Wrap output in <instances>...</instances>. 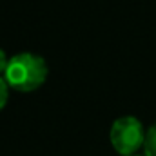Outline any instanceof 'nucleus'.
Here are the masks:
<instances>
[{
  "mask_svg": "<svg viewBox=\"0 0 156 156\" xmlns=\"http://www.w3.org/2000/svg\"><path fill=\"white\" fill-rule=\"evenodd\" d=\"M5 82L9 87L29 93L38 89L47 78V64L45 60L35 53H18L9 58L5 69Z\"/></svg>",
  "mask_w": 156,
  "mask_h": 156,
  "instance_id": "1",
  "label": "nucleus"
},
{
  "mask_svg": "<svg viewBox=\"0 0 156 156\" xmlns=\"http://www.w3.org/2000/svg\"><path fill=\"white\" fill-rule=\"evenodd\" d=\"M145 129L136 116H122L111 125V144L118 154L133 156L145 142Z\"/></svg>",
  "mask_w": 156,
  "mask_h": 156,
  "instance_id": "2",
  "label": "nucleus"
},
{
  "mask_svg": "<svg viewBox=\"0 0 156 156\" xmlns=\"http://www.w3.org/2000/svg\"><path fill=\"white\" fill-rule=\"evenodd\" d=\"M144 154L156 156V123H153L147 133H145V142H144Z\"/></svg>",
  "mask_w": 156,
  "mask_h": 156,
  "instance_id": "3",
  "label": "nucleus"
},
{
  "mask_svg": "<svg viewBox=\"0 0 156 156\" xmlns=\"http://www.w3.org/2000/svg\"><path fill=\"white\" fill-rule=\"evenodd\" d=\"M7 98H9V85H7L5 78L0 76V109H4V107H5Z\"/></svg>",
  "mask_w": 156,
  "mask_h": 156,
  "instance_id": "4",
  "label": "nucleus"
},
{
  "mask_svg": "<svg viewBox=\"0 0 156 156\" xmlns=\"http://www.w3.org/2000/svg\"><path fill=\"white\" fill-rule=\"evenodd\" d=\"M7 64H9V58H7L5 51L0 47V75H2V73H5V69H7Z\"/></svg>",
  "mask_w": 156,
  "mask_h": 156,
  "instance_id": "5",
  "label": "nucleus"
},
{
  "mask_svg": "<svg viewBox=\"0 0 156 156\" xmlns=\"http://www.w3.org/2000/svg\"><path fill=\"white\" fill-rule=\"evenodd\" d=\"M133 156H145V154H133Z\"/></svg>",
  "mask_w": 156,
  "mask_h": 156,
  "instance_id": "6",
  "label": "nucleus"
}]
</instances>
